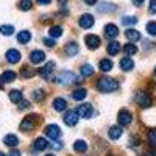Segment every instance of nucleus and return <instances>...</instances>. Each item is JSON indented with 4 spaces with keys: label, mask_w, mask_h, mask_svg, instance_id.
I'll return each instance as SVG.
<instances>
[{
    "label": "nucleus",
    "mask_w": 156,
    "mask_h": 156,
    "mask_svg": "<svg viewBox=\"0 0 156 156\" xmlns=\"http://www.w3.org/2000/svg\"><path fill=\"white\" fill-rule=\"evenodd\" d=\"M95 87L100 90V92H105V94H108V92H114V90L119 89V83H117V81L114 80V78L101 76L100 80L97 81Z\"/></svg>",
    "instance_id": "nucleus-1"
},
{
    "label": "nucleus",
    "mask_w": 156,
    "mask_h": 156,
    "mask_svg": "<svg viewBox=\"0 0 156 156\" xmlns=\"http://www.w3.org/2000/svg\"><path fill=\"white\" fill-rule=\"evenodd\" d=\"M36 122H37L36 115H30V117H27V119H23L22 123H20V131H23V133L33 131L34 126H36Z\"/></svg>",
    "instance_id": "nucleus-2"
},
{
    "label": "nucleus",
    "mask_w": 156,
    "mask_h": 156,
    "mask_svg": "<svg viewBox=\"0 0 156 156\" xmlns=\"http://www.w3.org/2000/svg\"><path fill=\"white\" fill-rule=\"evenodd\" d=\"M76 80H78L76 75L72 73V72H62V73H59V75L56 76V81H58L59 84H70V83H73V81H76Z\"/></svg>",
    "instance_id": "nucleus-3"
},
{
    "label": "nucleus",
    "mask_w": 156,
    "mask_h": 156,
    "mask_svg": "<svg viewBox=\"0 0 156 156\" xmlns=\"http://www.w3.org/2000/svg\"><path fill=\"white\" fill-rule=\"evenodd\" d=\"M117 120H119V123H120L122 126H126V125L131 123V120H133V114L129 112L128 109H120L119 114H117Z\"/></svg>",
    "instance_id": "nucleus-4"
},
{
    "label": "nucleus",
    "mask_w": 156,
    "mask_h": 156,
    "mask_svg": "<svg viewBox=\"0 0 156 156\" xmlns=\"http://www.w3.org/2000/svg\"><path fill=\"white\" fill-rule=\"evenodd\" d=\"M136 101L139 103V106L142 108H150L151 106V97L147 94V92H137L136 94Z\"/></svg>",
    "instance_id": "nucleus-5"
},
{
    "label": "nucleus",
    "mask_w": 156,
    "mask_h": 156,
    "mask_svg": "<svg viewBox=\"0 0 156 156\" xmlns=\"http://www.w3.org/2000/svg\"><path fill=\"white\" fill-rule=\"evenodd\" d=\"M75 112L78 114V117H81V119H89V117L94 114V109H92V105H87L86 103V105L78 106Z\"/></svg>",
    "instance_id": "nucleus-6"
},
{
    "label": "nucleus",
    "mask_w": 156,
    "mask_h": 156,
    "mask_svg": "<svg viewBox=\"0 0 156 156\" xmlns=\"http://www.w3.org/2000/svg\"><path fill=\"white\" fill-rule=\"evenodd\" d=\"M94 16L92 14H83L80 19H78V25H80L81 28H92L94 27Z\"/></svg>",
    "instance_id": "nucleus-7"
},
{
    "label": "nucleus",
    "mask_w": 156,
    "mask_h": 156,
    "mask_svg": "<svg viewBox=\"0 0 156 156\" xmlns=\"http://www.w3.org/2000/svg\"><path fill=\"white\" fill-rule=\"evenodd\" d=\"M45 136L50 137L51 140H56V139L61 136V129H59V126H58V125H48V126L45 128Z\"/></svg>",
    "instance_id": "nucleus-8"
},
{
    "label": "nucleus",
    "mask_w": 156,
    "mask_h": 156,
    "mask_svg": "<svg viewBox=\"0 0 156 156\" xmlns=\"http://www.w3.org/2000/svg\"><path fill=\"white\" fill-rule=\"evenodd\" d=\"M84 42H86L87 48L95 50V48H98V45H100V37L95 36V34H87V36L84 37Z\"/></svg>",
    "instance_id": "nucleus-9"
},
{
    "label": "nucleus",
    "mask_w": 156,
    "mask_h": 156,
    "mask_svg": "<svg viewBox=\"0 0 156 156\" xmlns=\"http://www.w3.org/2000/svg\"><path fill=\"white\" fill-rule=\"evenodd\" d=\"M30 61L33 64H41V62L45 61V53L42 50H33L30 53Z\"/></svg>",
    "instance_id": "nucleus-10"
},
{
    "label": "nucleus",
    "mask_w": 156,
    "mask_h": 156,
    "mask_svg": "<svg viewBox=\"0 0 156 156\" xmlns=\"http://www.w3.org/2000/svg\"><path fill=\"white\" fill-rule=\"evenodd\" d=\"M6 61L8 62H11V64H17L19 61H20V51L19 50H14V48H9L8 51H6Z\"/></svg>",
    "instance_id": "nucleus-11"
},
{
    "label": "nucleus",
    "mask_w": 156,
    "mask_h": 156,
    "mask_svg": "<svg viewBox=\"0 0 156 156\" xmlns=\"http://www.w3.org/2000/svg\"><path fill=\"white\" fill-rule=\"evenodd\" d=\"M62 120H64V123H66L67 126H75L76 122H78V114L75 111H67Z\"/></svg>",
    "instance_id": "nucleus-12"
},
{
    "label": "nucleus",
    "mask_w": 156,
    "mask_h": 156,
    "mask_svg": "<svg viewBox=\"0 0 156 156\" xmlns=\"http://www.w3.org/2000/svg\"><path fill=\"white\" fill-rule=\"evenodd\" d=\"M55 70V62H47L45 67L41 70V76L45 78V80H51V73Z\"/></svg>",
    "instance_id": "nucleus-13"
},
{
    "label": "nucleus",
    "mask_w": 156,
    "mask_h": 156,
    "mask_svg": "<svg viewBox=\"0 0 156 156\" xmlns=\"http://www.w3.org/2000/svg\"><path fill=\"white\" fill-rule=\"evenodd\" d=\"M105 34H106V37H109V39L117 37V36H119V28H117V25L108 23L106 27H105Z\"/></svg>",
    "instance_id": "nucleus-14"
},
{
    "label": "nucleus",
    "mask_w": 156,
    "mask_h": 156,
    "mask_svg": "<svg viewBox=\"0 0 156 156\" xmlns=\"http://www.w3.org/2000/svg\"><path fill=\"white\" fill-rule=\"evenodd\" d=\"M133 67H134V61L129 58V56H125V58L120 59V69L122 70L129 72V70H133Z\"/></svg>",
    "instance_id": "nucleus-15"
},
{
    "label": "nucleus",
    "mask_w": 156,
    "mask_h": 156,
    "mask_svg": "<svg viewBox=\"0 0 156 156\" xmlns=\"http://www.w3.org/2000/svg\"><path fill=\"white\" fill-rule=\"evenodd\" d=\"M125 36H126L128 41H131V42H136V41H139V39H140V33L137 30H134V28H128L125 31Z\"/></svg>",
    "instance_id": "nucleus-16"
},
{
    "label": "nucleus",
    "mask_w": 156,
    "mask_h": 156,
    "mask_svg": "<svg viewBox=\"0 0 156 156\" xmlns=\"http://www.w3.org/2000/svg\"><path fill=\"white\" fill-rule=\"evenodd\" d=\"M30 39H31V33L28 30H23V31L17 33V42L19 44H27V42H30Z\"/></svg>",
    "instance_id": "nucleus-17"
},
{
    "label": "nucleus",
    "mask_w": 156,
    "mask_h": 156,
    "mask_svg": "<svg viewBox=\"0 0 156 156\" xmlns=\"http://www.w3.org/2000/svg\"><path fill=\"white\" fill-rule=\"evenodd\" d=\"M106 51H108V55H111V56L117 55V53L120 51V44L117 42V41H112V42H109V44H108V48H106Z\"/></svg>",
    "instance_id": "nucleus-18"
},
{
    "label": "nucleus",
    "mask_w": 156,
    "mask_h": 156,
    "mask_svg": "<svg viewBox=\"0 0 156 156\" xmlns=\"http://www.w3.org/2000/svg\"><path fill=\"white\" fill-rule=\"evenodd\" d=\"M3 144L8 145V147H16V145L19 144V139H17L14 134H6V136L3 137Z\"/></svg>",
    "instance_id": "nucleus-19"
},
{
    "label": "nucleus",
    "mask_w": 156,
    "mask_h": 156,
    "mask_svg": "<svg viewBox=\"0 0 156 156\" xmlns=\"http://www.w3.org/2000/svg\"><path fill=\"white\" fill-rule=\"evenodd\" d=\"M48 147V142L44 139V137H37L36 140H34V150L36 151H42V150H45Z\"/></svg>",
    "instance_id": "nucleus-20"
},
{
    "label": "nucleus",
    "mask_w": 156,
    "mask_h": 156,
    "mask_svg": "<svg viewBox=\"0 0 156 156\" xmlns=\"http://www.w3.org/2000/svg\"><path fill=\"white\" fill-rule=\"evenodd\" d=\"M64 51H66L69 56H75L78 53V44L76 42H69L66 47H64Z\"/></svg>",
    "instance_id": "nucleus-21"
},
{
    "label": "nucleus",
    "mask_w": 156,
    "mask_h": 156,
    "mask_svg": "<svg viewBox=\"0 0 156 156\" xmlns=\"http://www.w3.org/2000/svg\"><path fill=\"white\" fill-rule=\"evenodd\" d=\"M53 108H55V111H64V109H66L67 108V101L66 100H64V98H55V101H53Z\"/></svg>",
    "instance_id": "nucleus-22"
},
{
    "label": "nucleus",
    "mask_w": 156,
    "mask_h": 156,
    "mask_svg": "<svg viewBox=\"0 0 156 156\" xmlns=\"http://www.w3.org/2000/svg\"><path fill=\"white\" fill-rule=\"evenodd\" d=\"M122 128L120 126H111L109 128V137L112 139V140H117V139H119L120 136H122Z\"/></svg>",
    "instance_id": "nucleus-23"
},
{
    "label": "nucleus",
    "mask_w": 156,
    "mask_h": 156,
    "mask_svg": "<svg viewBox=\"0 0 156 156\" xmlns=\"http://www.w3.org/2000/svg\"><path fill=\"white\" fill-rule=\"evenodd\" d=\"M112 67H114V64L111 59H101L100 61V70L101 72H109V70H112Z\"/></svg>",
    "instance_id": "nucleus-24"
},
{
    "label": "nucleus",
    "mask_w": 156,
    "mask_h": 156,
    "mask_svg": "<svg viewBox=\"0 0 156 156\" xmlns=\"http://www.w3.org/2000/svg\"><path fill=\"white\" fill-rule=\"evenodd\" d=\"M16 72H12V70H5L3 73H2V80L5 81V83H11V81H14L16 80Z\"/></svg>",
    "instance_id": "nucleus-25"
},
{
    "label": "nucleus",
    "mask_w": 156,
    "mask_h": 156,
    "mask_svg": "<svg viewBox=\"0 0 156 156\" xmlns=\"http://www.w3.org/2000/svg\"><path fill=\"white\" fill-rule=\"evenodd\" d=\"M86 95H87V90H86V89H76V90H73V94H72L73 100H76V101L84 100Z\"/></svg>",
    "instance_id": "nucleus-26"
},
{
    "label": "nucleus",
    "mask_w": 156,
    "mask_h": 156,
    "mask_svg": "<svg viewBox=\"0 0 156 156\" xmlns=\"http://www.w3.org/2000/svg\"><path fill=\"white\" fill-rule=\"evenodd\" d=\"M73 150L78 151V153H84L87 150V144L84 140H76L75 144H73Z\"/></svg>",
    "instance_id": "nucleus-27"
},
{
    "label": "nucleus",
    "mask_w": 156,
    "mask_h": 156,
    "mask_svg": "<svg viewBox=\"0 0 156 156\" xmlns=\"http://www.w3.org/2000/svg\"><path fill=\"white\" fill-rule=\"evenodd\" d=\"M22 98H23V97H22L20 90H11V92H9V100H11L12 103H20Z\"/></svg>",
    "instance_id": "nucleus-28"
},
{
    "label": "nucleus",
    "mask_w": 156,
    "mask_h": 156,
    "mask_svg": "<svg viewBox=\"0 0 156 156\" xmlns=\"http://www.w3.org/2000/svg\"><path fill=\"white\" fill-rule=\"evenodd\" d=\"M17 6H19L20 11H30L33 8V2H31V0H20Z\"/></svg>",
    "instance_id": "nucleus-29"
},
{
    "label": "nucleus",
    "mask_w": 156,
    "mask_h": 156,
    "mask_svg": "<svg viewBox=\"0 0 156 156\" xmlns=\"http://www.w3.org/2000/svg\"><path fill=\"white\" fill-rule=\"evenodd\" d=\"M81 75L83 76H92L94 75V67L90 66V64H84L81 67Z\"/></svg>",
    "instance_id": "nucleus-30"
},
{
    "label": "nucleus",
    "mask_w": 156,
    "mask_h": 156,
    "mask_svg": "<svg viewBox=\"0 0 156 156\" xmlns=\"http://www.w3.org/2000/svg\"><path fill=\"white\" fill-rule=\"evenodd\" d=\"M123 51H125L126 56H131V55H134L136 51H137V47H136L134 44H126V45L123 47Z\"/></svg>",
    "instance_id": "nucleus-31"
},
{
    "label": "nucleus",
    "mask_w": 156,
    "mask_h": 156,
    "mask_svg": "<svg viewBox=\"0 0 156 156\" xmlns=\"http://www.w3.org/2000/svg\"><path fill=\"white\" fill-rule=\"evenodd\" d=\"M48 34H50L51 37H59V36L62 34V28H61V27H58V25H55V27H50Z\"/></svg>",
    "instance_id": "nucleus-32"
},
{
    "label": "nucleus",
    "mask_w": 156,
    "mask_h": 156,
    "mask_svg": "<svg viewBox=\"0 0 156 156\" xmlns=\"http://www.w3.org/2000/svg\"><path fill=\"white\" fill-rule=\"evenodd\" d=\"M20 75L23 76V78H31V76H34L36 75V72L33 70V69H30V67H22V70H20Z\"/></svg>",
    "instance_id": "nucleus-33"
},
{
    "label": "nucleus",
    "mask_w": 156,
    "mask_h": 156,
    "mask_svg": "<svg viewBox=\"0 0 156 156\" xmlns=\"http://www.w3.org/2000/svg\"><path fill=\"white\" fill-rule=\"evenodd\" d=\"M0 33L5 34V36H9V34L14 33V27H12V25H2V27H0Z\"/></svg>",
    "instance_id": "nucleus-34"
},
{
    "label": "nucleus",
    "mask_w": 156,
    "mask_h": 156,
    "mask_svg": "<svg viewBox=\"0 0 156 156\" xmlns=\"http://www.w3.org/2000/svg\"><path fill=\"white\" fill-rule=\"evenodd\" d=\"M122 23L123 25H136L137 23V19L134 17V16H125V17H122Z\"/></svg>",
    "instance_id": "nucleus-35"
},
{
    "label": "nucleus",
    "mask_w": 156,
    "mask_h": 156,
    "mask_svg": "<svg viewBox=\"0 0 156 156\" xmlns=\"http://www.w3.org/2000/svg\"><path fill=\"white\" fill-rule=\"evenodd\" d=\"M147 31L150 36H156V22H148L147 23Z\"/></svg>",
    "instance_id": "nucleus-36"
},
{
    "label": "nucleus",
    "mask_w": 156,
    "mask_h": 156,
    "mask_svg": "<svg viewBox=\"0 0 156 156\" xmlns=\"http://www.w3.org/2000/svg\"><path fill=\"white\" fill-rule=\"evenodd\" d=\"M33 98L36 100V101H42L44 98H45V95H44V90H34V94H33Z\"/></svg>",
    "instance_id": "nucleus-37"
},
{
    "label": "nucleus",
    "mask_w": 156,
    "mask_h": 156,
    "mask_svg": "<svg viewBox=\"0 0 156 156\" xmlns=\"http://www.w3.org/2000/svg\"><path fill=\"white\" fill-rule=\"evenodd\" d=\"M148 140H150V144L156 147V129H150L148 131Z\"/></svg>",
    "instance_id": "nucleus-38"
},
{
    "label": "nucleus",
    "mask_w": 156,
    "mask_h": 156,
    "mask_svg": "<svg viewBox=\"0 0 156 156\" xmlns=\"http://www.w3.org/2000/svg\"><path fill=\"white\" fill-rule=\"evenodd\" d=\"M44 44H45L47 47H51V48L56 45V42L53 41V39H50V37H45V39H44Z\"/></svg>",
    "instance_id": "nucleus-39"
},
{
    "label": "nucleus",
    "mask_w": 156,
    "mask_h": 156,
    "mask_svg": "<svg viewBox=\"0 0 156 156\" xmlns=\"http://www.w3.org/2000/svg\"><path fill=\"white\" fill-rule=\"evenodd\" d=\"M148 11L151 14H156V0H150V6H148Z\"/></svg>",
    "instance_id": "nucleus-40"
},
{
    "label": "nucleus",
    "mask_w": 156,
    "mask_h": 156,
    "mask_svg": "<svg viewBox=\"0 0 156 156\" xmlns=\"http://www.w3.org/2000/svg\"><path fill=\"white\" fill-rule=\"evenodd\" d=\"M30 106V101H23V100H20V109H25V108H28Z\"/></svg>",
    "instance_id": "nucleus-41"
},
{
    "label": "nucleus",
    "mask_w": 156,
    "mask_h": 156,
    "mask_svg": "<svg viewBox=\"0 0 156 156\" xmlns=\"http://www.w3.org/2000/svg\"><path fill=\"white\" fill-rule=\"evenodd\" d=\"M36 2L39 5H48V3H51V0H36Z\"/></svg>",
    "instance_id": "nucleus-42"
},
{
    "label": "nucleus",
    "mask_w": 156,
    "mask_h": 156,
    "mask_svg": "<svg viewBox=\"0 0 156 156\" xmlns=\"http://www.w3.org/2000/svg\"><path fill=\"white\" fill-rule=\"evenodd\" d=\"M51 145H53V148H56V150H59V148H62V145H61V142H53V144H51Z\"/></svg>",
    "instance_id": "nucleus-43"
},
{
    "label": "nucleus",
    "mask_w": 156,
    "mask_h": 156,
    "mask_svg": "<svg viewBox=\"0 0 156 156\" xmlns=\"http://www.w3.org/2000/svg\"><path fill=\"white\" fill-rule=\"evenodd\" d=\"M83 2H84L86 5H95V3H97V0H83Z\"/></svg>",
    "instance_id": "nucleus-44"
},
{
    "label": "nucleus",
    "mask_w": 156,
    "mask_h": 156,
    "mask_svg": "<svg viewBox=\"0 0 156 156\" xmlns=\"http://www.w3.org/2000/svg\"><path fill=\"white\" fill-rule=\"evenodd\" d=\"M8 156H20V153H19L17 150H12V151H11V153H9Z\"/></svg>",
    "instance_id": "nucleus-45"
},
{
    "label": "nucleus",
    "mask_w": 156,
    "mask_h": 156,
    "mask_svg": "<svg viewBox=\"0 0 156 156\" xmlns=\"http://www.w3.org/2000/svg\"><path fill=\"white\" fill-rule=\"evenodd\" d=\"M133 3H134L136 6H139V5H142V3H144V0H133Z\"/></svg>",
    "instance_id": "nucleus-46"
},
{
    "label": "nucleus",
    "mask_w": 156,
    "mask_h": 156,
    "mask_svg": "<svg viewBox=\"0 0 156 156\" xmlns=\"http://www.w3.org/2000/svg\"><path fill=\"white\" fill-rule=\"evenodd\" d=\"M147 156H156V150H150V151L147 153Z\"/></svg>",
    "instance_id": "nucleus-47"
},
{
    "label": "nucleus",
    "mask_w": 156,
    "mask_h": 156,
    "mask_svg": "<svg viewBox=\"0 0 156 156\" xmlns=\"http://www.w3.org/2000/svg\"><path fill=\"white\" fill-rule=\"evenodd\" d=\"M66 2H67V0H58V3H59V5H61V6H62V5H64V3H66Z\"/></svg>",
    "instance_id": "nucleus-48"
},
{
    "label": "nucleus",
    "mask_w": 156,
    "mask_h": 156,
    "mask_svg": "<svg viewBox=\"0 0 156 156\" xmlns=\"http://www.w3.org/2000/svg\"><path fill=\"white\" fill-rule=\"evenodd\" d=\"M0 156H6V154H5V153H2V151H0Z\"/></svg>",
    "instance_id": "nucleus-49"
},
{
    "label": "nucleus",
    "mask_w": 156,
    "mask_h": 156,
    "mask_svg": "<svg viewBox=\"0 0 156 156\" xmlns=\"http://www.w3.org/2000/svg\"><path fill=\"white\" fill-rule=\"evenodd\" d=\"M45 156H55V154H45Z\"/></svg>",
    "instance_id": "nucleus-50"
},
{
    "label": "nucleus",
    "mask_w": 156,
    "mask_h": 156,
    "mask_svg": "<svg viewBox=\"0 0 156 156\" xmlns=\"http://www.w3.org/2000/svg\"><path fill=\"white\" fill-rule=\"evenodd\" d=\"M154 73H156V69H154Z\"/></svg>",
    "instance_id": "nucleus-51"
}]
</instances>
